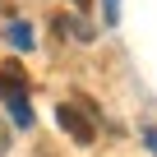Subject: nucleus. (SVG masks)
I'll return each instance as SVG.
<instances>
[{"mask_svg":"<svg viewBox=\"0 0 157 157\" xmlns=\"http://www.w3.org/2000/svg\"><path fill=\"white\" fill-rule=\"evenodd\" d=\"M10 42H14L19 51H33V33H28V23H10Z\"/></svg>","mask_w":157,"mask_h":157,"instance_id":"nucleus-3","label":"nucleus"},{"mask_svg":"<svg viewBox=\"0 0 157 157\" xmlns=\"http://www.w3.org/2000/svg\"><path fill=\"white\" fill-rule=\"evenodd\" d=\"M106 19H116V0H106Z\"/></svg>","mask_w":157,"mask_h":157,"instance_id":"nucleus-5","label":"nucleus"},{"mask_svg":"<svg viewBox=\"0 0 157 157\" xmlns=\"http://www.w3.org/2000/svg\"><path fill=\"white\" fill-rule=\"evenodd\" d=\"M56 120H60V129H65L74 143H93V139H97L93 116H88L83 106H74V102H60V106H56Z\"/></svg>","mask_w":157,"mask_h":157,"instance_id":"nucleus-1","label":"nucleus"},{"mask_svg":"<svg viewBox=\"0 0 157 157\" xmlns=\"http://www.w3.org/2000/svg\"><path fill=\"white\" fill-rule=\"evenodd\" d=\"M10 116H14V125H33V106H28V97L10 102Z\"/></svg>","mask_w":157,"mask_h":157,"instance_id":"nucleus-4","label":"nucleus"},{"mask_svg":"<svg viewBox=\"0 0 157 157\" xmlns=\"http://www.w3.org/2000/svg\"><path fill=\"white\" fill-rule=\"evenodd\" d=\"M74 5H78V10H88V0H74Z\"/></svg>","mask_w":157,"mask_h":157,"instance_id":"nucleus-6","label":"nucleus"},{"mask_svg":"<svg viewBox=\"0 0 157 157\" xmlns=\"http://www.w3.org/2000/svg\"><path fill=\"white\" fill-rule=\"evenodd\" d=\"M19 97H28V78L19 65H5L0 69V102H19Z\"/></svg>","mask_w":157,"mask_h":157,"instance_id":"nucleus-2","label":"nucleus"}]
</instances>
